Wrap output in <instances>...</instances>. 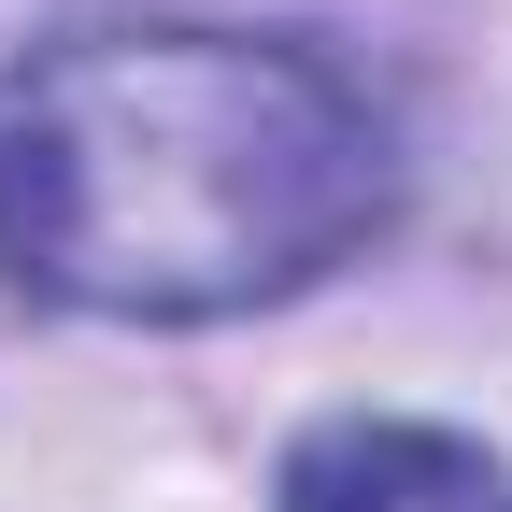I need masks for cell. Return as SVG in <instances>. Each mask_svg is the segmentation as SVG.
<instances>
[{"label":"cell","instance_id":"cell-2","mask_svg":"<svg viewBox=\"0 0 512 512\" xmlns=\"http://www.w3.org/2000/svg\"><path fill=\"white\" fill-rule=\"evenodd\" d=\"M271 512H512L498 456L456 427H413V413H342L285 456Z\"/></svg>","mask_w":512,"mask_h":512},{"label":"cell","instance_id":"cell-1","mask_svg":"<svg viewBox=\"0 0 512 512\" xmlns=\"http://www.w3.org/2000/svg\"><path fill=\"white\" fill-rule=\"evenodd\" d=\"M399 214V128L313 43L72 29L0 72V271L29 299L200 328L299 299Z\"/></svg>","mask_w":512,"mask_h":512}]
</instances>
